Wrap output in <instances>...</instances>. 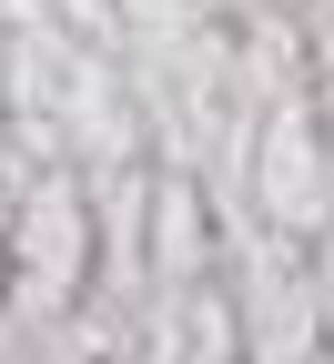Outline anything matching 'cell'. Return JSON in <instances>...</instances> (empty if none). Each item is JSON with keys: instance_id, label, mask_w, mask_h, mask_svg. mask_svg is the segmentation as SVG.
I'll list each match as a JSON object with an SVG mask.
<instances>
[{"instance_id": "cell-1", "label": "cell", "mask_w": 334, "mask_h": 364, "mask_svg": "<svg viewBox=\"0 0 334 364\" xmlns=\"http://www.w3.org/2000/svg\"><path fill=\"white\" fill-rule=\"evenodd\" d=\"M91 294V182L71 162H41L11 203V263H0V314L41 344L51 324H71Z\"/></svg>"}, {"instance_id": "cell-2", "label": "cell", "mask_w": 334, "mask_h": 364, "mask_svg": "<svg viewBox=\"0 0 334 364\" xmlns=\"http://www.w3.org/2000/svg\"><path fill=\"white\" fill-rule=\"evenodd\" d=\"M324 213H334V132H324L314 81H304V91H283L263 112V132H254V223L314 253Z\"/></svg>"}, {"instance_id": "cell-3", "label": "cell", "mask_w": 334, "mask_h": 364, "mask_svg": "<svg viewBox=\"0 0 334 364\" xmlns=\"http://www.w3.org/2000/svg\"><path fill=\"white\" fill-rule=\"evenodd\" d=\"M213 213H203V182L193 172H152V233H142V304L152 314H182L193 284H213Z\"/></svg>"}, {"instance_id": "cell-4", "label": "cell", "mask_w": 334, "mask_h": 364, "mask_svg": "<svg viewBox=\"0 0 334 364\" xmlns=\"http://www.w3.org/2000/svg\"><path fill=\"white\" fill-rule=\"evenodd\" d=\"M61 162H71V172L152 162V152H142L132 81H122V61H112V51H71V81H61Z\"/></svg>"}, {"instance_id": "cell-5", "label": "cell", "mask_w": 334, "mask_h": 364, "mask_svg": "<svg viewBox=\"0 0 334 364\" xmlns=\"http://www.w3.org/2000/svg\"><path fill=\"white\" fill-rule=\"evenodd\" d=\"M182 364H244V324H233L223 273H213V284H193V304H182Z\"/></svg>"}, {"instance_id": "cell-6", "label": "cell", "mask_w": 334, "mask_h": 364, "mask_svg": "<svg viewBox=\"0 0 334 364\" xmlns=\"http://www.w3.org/2000/svg\"><path fill=\"white\" fill-rule=\"evenodd\" d=\"M31 364H112V334L91 324V314H71V324H51L31 344Z\"/></svg>"}, {"instance_id": "cell-7", "label": "cell", "mask_w": 334, "mask_h": 364, "mask_svg": "<svg viewBox=\"0 0 334 364\" xmlns=\"http://www.w3.org/2000/svg\"><path fill=\"white\" fill-rule=\"evenodd\" d=\"M223 21H254V11H304V0H213Z\"/></svg>"}]
</instances>
